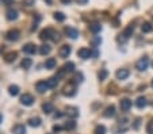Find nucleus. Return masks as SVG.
Here are the masks:
<instances>
[{"instance_id":"13","label":"nucleus","mask_w":153,"mask_h":134,"mask_svg":"<svg viewBox=\"0 0 153 134\" xmlns=\"http://www.w3.org/2000/svg\"><path fill=\"white\" fill-rule=\"evenodd\" d=\"M12 133L14 134H26V127H24V125L18 123V125H15L14 127H12Z\"/></svg>"},{"instance_id":"41","label":"nucleus","mask_w":153,"mask_h":134,"mask_svg":"<svg viewBox=\"0 0 153 134\" xmlns=\"http://www.w3.org/2000/svg\"><path fill=\"white\" fill-rule=\"evenodd\" d=\"M62 117V113H60V111H57L56 115H54V118H61Z\"/></svg>"},{"instance_id":"30","label":"nucleus","mask_w":153,"mask_h":134,"mask_svg":"<svg viewBox=\"0 0 153 134\" xmlns=\"http://www.w3.org/2000/svg\"><path fill=\"white\" fill-rule=\"evenodd\" d=\"M64 127L67 129V130H73V129H76V122H75V121H68Z\"/></svg>"},{"instance_id":"42","label":"nucleus","mask_w":153,"mask_h":134,"mask_svg":"<svg viewBox=\"0 0 153 134\" xmlns=\"http://www.w3.org/2000/svg\"><path fill=\"white\" fill-rule=\"evenodd\" d=\"M87 1H88V0H77V3L79 4H86Z\"/></svg>"},{"instance_id":"8","label":"nucleus","mask_w":153,"mask_h":134,"mask_svg":"<svg viewBox=\"0 0 153 134\" xmlns=\"http://www.w3.org/2000/svg\"><path fill=\"white\" fill-rule=\"evenodd\" d=\"M35 88H37V91H38L39 93H44V92H46V90L49 88V85H47V81L41 80V81H38L35 84Z\"/></svg>"},{"instance_id":"1","label":"nucleus","mask_w":153,"mask_h":134,"mask_svg":"<svg viewBox=\"0 0 153 134\" xmlns=\"http://www.w3.org/2000/svg\"><path fill=\"white\" fill-rule=\"evenodd\" d=\"M75 93H76V83L69 81L64 87V95H67V96H73Z\"/></svg>"},{"instance_id":"36","label":"nucleus","mask_w":153,"mask_h":134,"mask_svg":"<svg viewBox=\"0 0 153 134\" xmlns=\"http://www.w3.org/2000/svg\"><path fill=\"white\" fill-rule=\"evenodd\" d=\"M34 3V0H23V6H31Z\"/></svg>"},{"instance_id":"35","label":"nucleus","mask_w":153,"mask_h":134,"mask_svg":"<svg viewBox=\"0 0 153 134\" xmlns=\"http://www.w3.org/2000/svg\"><path fill=\"white\" fill-rule=\"evenodd\" d=\"M65 73H67V70H65L64 69V68H61V69H60L58 70V72H57V75H56V77H57V79H62V77H64V75H65Z\"/></svg>"},{"instance_id":"43","label":"nucleus","mask_w":153,"mask_h":134,"mask_svg":"<svg viewBox=\"0 0 153 134\" xmlns=\"http://www.w3.org/2000/svg\"><path fill=\"white\" fill-rule=\"evenodd\" d=\"M3 3H6V4H11V3H14V0H3Z\"/></svg>"},{"instance_id":"7","label":"nucleus","mask_w":153,"mask_h":134,"mask_svg":"<svg viewBox=\"0 0 153 134\" xmlns=\"http://www.w3.org/2000/svg\"><path fill=\"white\" fill-rule=\"evenodd\" d=\"M148 65H149V60H148V57H142V58L137 62V69L138 70H145L148 68Z\"/></svg>"},{"instance_id":"27","label":"nucleus","mask_w":153,"mask_h":134,"mask_svg":"<svg viewBox=\"0 0 153 134\" xmlns=\"http://www.w3.org/2000/svg\"><path fill=\"white\" fill-rule=\"evenodd\" d=\"M16 56L18 54L15 52H11V53H8V54H6V57H4V58H6V62H12L15 58H16Z\"/></svg>"},{"instance_id":"4","label":"nucleus","mask_w":153,"mask_h":134,"mask_svg":"<svg viewBox=\"0 0 153 134\" xmlns=\"http://www.w3.org/2000/svg\"><path fill=\"white\" fill-rule=\"evenodd\" d=\"M77 56H79L80 58H83V60H87V58H89L92 56V52L89 49H87V47H81V49L77 52Z\"/></svg>"},{"instance_id":"21","label":"nucleus","mask_w":153,"mask_h":134,"mask_svg":"<svg viewBox=\"0 0 153 134\" xmlns=\"http://www.w3.org/2000/svg\"><path fill=\"white\" fill-rule=\"evenodd\" d=\"M89 30L96 34V33H99L100 30H102V26H100V23H98V22H94V23L89 24Z\"/></svg>"},{"instance_id":"28","label":"nucleus","mask_w":153,"mask_h":134,"mask_svg":"<svg viewBox=\"0 0 153 134\" xmlns=\"http://www.w3.org/2000/svg\"><path fill=\"white\" fill-rule=\"evenodd\" d=\"M107 75H109V72H107V69H100V72L98 73V77H99L100 81H103V80H106Z\"/></svg>"},{"instance_id":"14","label":"nucleus","mask_w":153,"mask_h":134,"mask_svg":"<svg viewBox=\"0 0 153 134\" xmlns=\"http://www.w3.org/2000/svg\"><path fill=\"white\" fill-rule=\"evenodd\" d=\"M67 115L71 118H76L79 117V108L76 107H68L67 108Z\"/></svg>"},{"instance_id":"9","label":"nucleus","mask_w":153,"mask_h":134,"mask_svg":"<svg viewBox=\"0 0 153 134\" xmlns=\"http://www.w3.org/2000/svg\"><path fill=\"white\" fill-rule=\"evenodd\" d=\"M115 75H117V79L125 80V79H127V77H129L130 72H129V69H118Z\"/></svg>"},{"instance_id":"24","label":"nucleus","mask_w":153,"mask_h":134,"mask_svg":"<svg viewBox=\"0 0 153 134\" xmlns=\"http://www.w3.org/2000/svg\"><path fill=\"white\" fill-rule=\"evenodd\" d=\"M29 123L31 126H34V127H38L39 125H41V119H39L38 117H34V118H30L29 119Z\"/></svg>"},{"instance_id":"2","label":"nucleus","mask_w":153,"mask_h":134,"mask_svg":"<svg viewBox=\"0 0 153 134\" xmlns=\"http://www.w3.org/2000/svg\"><path fill=\"white\" fill-rule=\"evenodd\" d=\"M21 103L23 106L30 107V106H33V103H34V98H33L30 93H24V95H22L21 96Z\"/></svg>"},{"instance_id":"6","label":"nucleus","mask_w":153,"mask_h":134,"mask_svg":"<svg viewBox=\"0 0 153 134\" xmlns=\"http://www.w3.org/2000/svg\"><path fill=\"white\" fill-rule=\"evenodd\" d=\"M132 106H133V102L130 99H127V98L121 100V110L122 111H129L130 108H132Z\"/></svg>"},{"instance_id":"33","label":"nucleus","mask_w":153,"mask_h":134,"mask_svg":"<svg viewBox=\"0 0 153 134\" xmlns=\"http://www.w3.org/2000/svg\"><path fill=\"white\" fill-rule=\"evenodd\" d=\"M54 19L58 22H62L65 19V15L62 14V12H56V14H54Z\"/></svg>"},{"instance_id":"39","label":"nucleus","mask_w":153,"mask_h":134,"mask_svg":"<svg viewBox=\"0 0 153 134\" xmlns=\"http://www.w3.org/2000/svg\"><path fill=\"white\" fill-rule=\"evenodd\" d=\"M140 122H141V119H137V121H135V125H134V129H138V127H140Z\"/></svg>"},{"instance_id":"20","label":"nucleus","mask_w":153,"mask_h":134,"mask_svg":"<svg viewBox=\"0 0 153 134\" xmlns=\"http://www.w3.org/2000/svg\"><path fill=\"white\" fill-rule=\"evenodd\" d=\"M57 62L54 58H47L46 62H45V67H46V69H53V68H56Z\"/></svg>"},{"instance_id":"22","label":"nucleus","mask_w":153,"mask_h":134,"mask_svg":"<svg viewBox=\"0 0 153 134\" xmlns=\"http://www.w3.org/2000/svg\"><path fill=\"white\" fill-rule=\"evenodd\" d=\"M8 92H10V95H12V96H16V95H18L19 93V87L18 85H10L8 87Z\"/></svg>"},{"instance_id":"46","label":"nucleus","mask_w":153,"mask_h":134,"mask_svg":"<svg viewBox=\"0 0 153 134\" xmlns=\"http://www.w3.org/2000/svg\"><path fill=\"white\" fill-rule=\"evenodd\" d=\"M152 87H153V80H152Z\"/></svg>"},{"instance_id":"10","label":"nucleus","mask_w":153,"mask_h":134,"mask_svg":"<svg viewBox=\"0 0 153 134\" xmlns=\"http://www.w3.org/2000/svg\"><path fill=\"white\" fill-rule=\"evenodd\" d=\"M71 52H72V49L69 45H64L62 47H60V56H61L62 58H67L68 56L71 54Z\"/></svg>"},{"instance_id":"19","label":"nucleus","mask_w":153,"mask_h":134,"mask_svg":"<svg viewBox=\"0 0 153 134\" xmlns=\"http://www.w3.org/2000/svg\"><path fill=\"white\" fill-rule=\"evenodd\" d=\"M146 104H148V102H146V99H145L144 96L137 98V100H135V106H137L138 108H144Z\"/></svg>"},{"instance_id":"29","label":"nucleus","mask_w":153,"mask_h":134,"mask_svg":"<svg viewBox=\"0 0 153 134\" xmlns=\"http://www.w3.org/2000/svg\"><path fill=\"white\" fill-rule=\"evenodd\" d=\"M31 64H33V61H31V58H23V61H22V68H24V69H29L30 67H31Z\"/></svg>"},{"instance_id":"23","label":"nucleus","mask_w":153,"mask_h":134,"mask_svg":"<svg viewBox=\"0 0 153 134\" xmlns=\"http://www.w3.org/2000/svg\"><path fill=\"white\" fill-rule=\"evenodd\" d=\"M141 30H142V33H150L153 30V26L149 23V22H144L141 26Z\"/></svg>"},{"instance_id":"45","label":"nucleus","mask_w":153,"mask_h":134,"mask_svg":"<svg viewBox=\"0 0 153 134\" xmlns=\"http://www.w3.org/2000/svg\"><path fill=\"white\" fill-rule=\"evenodd\" d=\"M1 119H3V117H1V114H0V123H1Z\"/></svg>"},{"instance_id":"31","label":"nucleus","mask_w":153,"mask_h":134,"mask_svg":"<svg viewBox=\"0 0 153 134\" xmlns=\"http://www.w3.org/2000/svg\"><path fill=\"white\" fill-rule=\"evenodd\" d=\"M95 134H106V127L103 125H99L95 127Z\"/></svg>"},{"instance_id":"44","label":"nucleus","mask_w":153,"mask_h":134,"mask_svg":"<svg viewBox=\"0 0 153 134\" xmlns=\"http://www.w3.org/2000/svg\"><path fill=\"white\" fill-rule=\"evenodd\" d=\"M61 1H62V3H65V4H68V3H71L72 0H61Z\"/></svg>"},{"instance_id":"12","label":"nucleus","mask_w":153,"mask_h":134,"mask_svg":"<svg viewBox=\"0 0 153 134\" xmlns=\"http://www.w3.org/2000/svg\"><path fill=\"white\" fill-rule=\"evenodd\" d=\"M65 33H67V35L69 38H72V39L79 37V31H77L76 29H73V27H67V29H65Z\"/></svg>"},{"instance_id":"25","label":"nucleus","mask_w":153,"mask_h":134,"mask_svg":"<svg viewBox=\"0 0 153 134\" xmlns=\"http://www.w3.org/2000/svg\"><path fill=\"white\" fill-rule=\"evenodd\" d=\"M50 50H52V49H50V46H49V45H42V46L39 47V53H41L42 56H46V54H49V53H50Z\"/></svg>"},{"instance_id":"3","label":"nucleus","mask_w":153,"mask_h":134,"mask_svg":"<svg viewBox=\"0 0 153 134\" xmlns=\"http://www.w3.org/2000/svg\"><path fill=\"white\" fill-rule=\"evenodd\" d=\"M54 30H52V29H45L44 31H41V34H39V38H41L42 41H45V39H53V35H54Z\"/></svg>"},{"instance_id":"38","label":"nucleus","mask_w":153,"mask_h":134,"mask_svg":"<svg viewBox=\"0 0 153 134\" xmlns=\"http://www.w3.org/2000/svg\"><path fill=\"white\" fill-rule=\"evenodd\" d=\"M76 81H83V75L81 73H79V75H76Z\"/></svg>"},{"instance_id":"47","label":"nucleus","mask_w":153,"mask_h":134,"mask_svg":"<svg viewBox=\"0 0 153 134\" xmlns=\"http://www.w3.org/2000/svg\"><path fill=\"white\" fill-rule=\"evenodd\" d=\"M152 65H153V64H152Z\"/></svg>"},{"instance_id":"26","label":"nucleus","mask_w":153,"mask_h":134,"mask_svg":"<svg viewBox=\"0 0 153 134\" xmlns=\"http://www.w3.org/2000/svg\"><path fill=\"white\" fill-rule=\"evenodd\" d=\"M47 81V85H49V88H54L57 85V83H58V79H57L56 76L54 77H50L49 80H46Z\"/></svg>"},{"instance_id":"17","label":"nucleus","mask_w":153,"mask_h":134,"mask_svg":"<svg viewBox=\"0 0 153 134\" xmlns=\"http://www.w3.org/2000/svg\"><path fill=\"white\" fill-rule=\"evenodd\" d=\"M115 115V107L114 106H109V107L104 110V117L106 118H111V117H114Z\"/></svg>"},{"instance_id":"40","label":"nucleus","mask_w":153,"mask_h":134,"mask_svg":"<svg viewBox=\"0 0 153 134\" xmlns=\"http://www.w3.org/2000/svg\"><path fill=\"white\" fill-rule=\"evenodd\" d=\"M60 130H61V126H54V127H53L54 133H57V131H60Z\"/></svg>"},{"instance_id":"11","label":"nucleus","mask_w":153,"mask_h":134,"mask_svg":"<svg viewBox=\"0 0 153 134\" xmlns=\"http://www.w3.org/2000/svg\"><path fill=\"white\" fill-rule=\"evenodd\" d=\"M23 52L26 53V54H34V53L37 52V46L34 44H27L23 46Z\"/></svg>"},{"instance_id":"5","label":"nucleus","mask_w":153,"mask_h":134,"mask_svg":"<svg viewBox=\"0 0 153 134\" xmlns=\"http://www.w3.org/2000/svg\"><path fill=\"white\" fill-rule=\"evenodd\" d=\"M19 35H21V33H19L18 30H10V31L6 34V38L8 41H18Z\"/></svg>"},{"instance_id":"18","label":"nucleus","mask_w":153,"mask_h":134,"mask_svg":"<svg viewBox=\"0 0 153 134\" xmlns=\"http://www.w3.org/2000/svg\"><path fill=\"white\" fill-rule=\"evenodd\" d=\"M16 18H18V11H16V10L11 8L7 11V19H8V21H15Z\"/></svg>"},{"instance_id":"32","label":"nucleus","mask_w":153,"mask_h":134,"mask_svg":"<svg viewBox=\"0 0 153 134\" xmlns=\"http://www.w3.org/2000/svg\"><path fill=\"white\" fill-rule=\"evenodd\" d=\"M64 69L67 70V72H73L75 70V64L73 62H67V64L64 65Z\"/></svg>"},{"instance_id":"34","label":"nucleus","mask_w":153,"mask_h":134,"mask_svg":"<svg viewBox=\"0 0 153 134\" xmlns=\"http://www.w3.org/2000/svg\"><path fill=\"white\" fill-rule=\"evenodd\" d=\"M146 133L148 134H153V119H150L149 123L146 125Z\"/></svg>"},{"instance_id":"37","label":"nucleus","mask_w":153,"mask_h":134,"mask_svg":"<svg viewBox=\"0 0 153 134\" xmlns=\"http://www.w3.org/2000/svg\"><path fill=\"white\" fill-rule=\"evenodd\" d=\"M100 42H102V39H100V38H99V37H98V38H95L94 41H92V44H94V45H95V46H96V45H99V44H100Z\"/></svg>"},{"instance_id":"16","label":"nucleus","mask_w":153,"mask_h":134,"mask_svg":"<svg viewBox=\"0 0 153 134\" xmlns=\"http://www.w3.org/2000/svg\"><path fill=\"white\" fill-rule=\"evenodd\" d=\"M133 31H134V24H129V26L125 29L123 34H121V35H122V37H125V39H127V38L133 34Z\"/></svg>"},{"instance_id":"15","label":"nucleus","mask_w":153,"mask_h":134,"mask_svg":"<svg viewBox=\"0 0 153 134\" xmlns=\"http://www.w3.org/2000/svg\"><path fill=\"white\" fill-rule=\"evenodd\" d=\"M42 110H44L45 114H50V113H53L54 106L50 102H46V103H44V104H42Z\"/></svg>"}]
</instances>
